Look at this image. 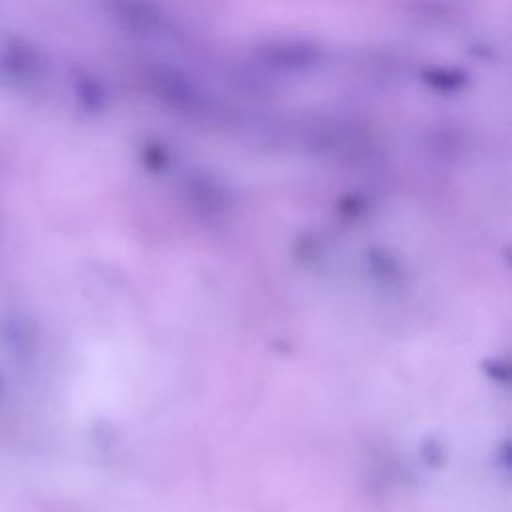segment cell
<instances>
[{"instance_id":"1","label":"cell","mask_w":512,"mask_h":512,"mask_svg":"<svg viewBox=\"0 0 512 512\" xmlns=\"http://www.w3.org/2000/svg\"><path fill=\"white\" fill-rule=\"evenodd\" d=\"M42 66L40 54L24 40H8L0 50V74L10 82H28L38 76Z\"/></svg>"}]
</instances>
